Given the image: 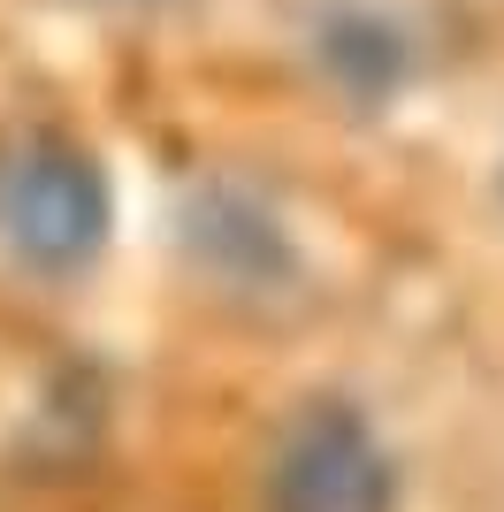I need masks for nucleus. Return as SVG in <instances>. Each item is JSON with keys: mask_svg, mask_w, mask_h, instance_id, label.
I'll use <instances>...</instances> for the list:
<instances>
[{"mask_svg": "<svg viewBox=\"0 0 504 512\" xmlns=\"http://www.w3.org/2000/svg\"><path fill=\"white\" fill-rule=\"evenodd\" d=\"M115 222L100 161L62 130H16L0 138V253L31 276H77L92 268Z\"/></svg>", "mask_w": 504, "mask_h": 512, "instance_id": "obj_1", "label": "nucleus"}, {"mask_svg": "<svg viewBox=\"0 0 504 512\" xmlns=\"http://www.w3.org/2000/svg\"><path fill=\"white\" fill-rule=\"evenodd\" d=\"M398 467L352 406H306L268 467V512H390Z\"/></svg>", "mask_w": 504, "mask_h": 512, "instance_id": "obj_2", "label": "nucleus"}, {"mask_svg": "<svg viewBox=\"0 0 504 512\" xmlns=\"http://www.w3.org/2000/svg\"><path fill=\"white\" fill-rule=\"evenodd\" d=\"M184 245L207 276L245 283V291L291 283V268H298L283 222H275L268 199H252L245 184H199V199L184 207Z\"/></svg>", "mask_w": 504, "mask_h": 512, "instance_id": "obj_3", "label": "nucleus"}]
</instances>
